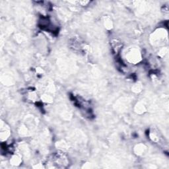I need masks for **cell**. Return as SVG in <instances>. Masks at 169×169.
I'll return each mask as SVG.
<instances>
[{"mask_svg": "<svg viewBox=\"0 0 169 169\" xmlns=\"http://www.w3.org/2000/svg\"><path fill=\"white\" fill-rule=\"evenodd\" d=\"M126 58L130 62L135 64V63H137L140 61L141 59V56L140 51L136 49V48H133V49L130 50L127 52Z\"/></svg>", "mask_w": 169, "mask_h": 169, "instance_id": "cell-1", "label": "cell"}, {"mask_svg": "<svg viewBox=\"0 0 169 169\" xmlns=\"http://www.w3.org/2000/svg\"><path fill=\"white\" fill-rule=\"evenodd\" d=\"M153 42L156 44H159L164 42L167 39V32L164 29H159L155 31L152 36Z\"/></svg>", "mask_w": 169, "mask_h": 169, "instance_id": "cell-2", "label": "cell"}, {"mask_svg": "<svg viewBox=\"0 0 169 169\" xmlns=\"http://www.w3.org/2000/svg\"><path fill=\"white\" fill-rule=\"evenodd\" d=\"M53 161L55 163V164H58V167L62 166L64 167L68 163V161H67L66 156L61 153H58L57 155H56L54 159H53Z\"/></svg>", "mask_w": 169, "mask_h": 169, "instance_id": "cell-3", "label": "cell"}, {"mask_svg": "<svg viewBox=\"0 0 169 169\" xmlns=\"http://www.w3.org/2000/svg\"><path fill=\"white\" fill-rule=\"evenodd\" d=\"M104 24L105 27H106L107 29H111L112 28V26H113L112 19L108 17H104Z\"/></svg>", "mask_w": 169, "mask_h": 169, "instance_id": "cell-4", "label": "cell"}, {"mask_svg": "<svg viewBox=\"0 0 169 169\" xmlns=\"http://www.w3.org/2000/svg\"><path fill=\"white\" fill-rule=\"evenodd\" d=\"M21 162V160L20 159V157H19L18 156H14L11 159V163L13 164H19V163Z\"/></svg>", "mask_w": 169, "mask_h": 169, "instance_id": "cell-5", "label": "cell"}, {"mask_svg": "<svg viewBox=\"0 0 169 169\" xmlns=\"http://www.w3.org/2000/svg\"><path fill=\"white\" fill-rule=\"evenodd\" d=\"M137 153H138V154H142L144 152V149H145V147L144 145L142 144H140L137 146Z\"/></svg>", "mask_w": 169, "mask_h": 169, "instance_id": "cell-6", "label": "cell"}]
</instances>
